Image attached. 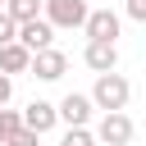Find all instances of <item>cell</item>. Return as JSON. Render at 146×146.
Wrapping results in <instances>:
<instances>
[{
	"label": "cell",
	"instance_id": "6da1fadb",
	"mask_svg": "<svg viewBox=\"0 0 146 146\" xmlns=\"http://www.w3.org/2000/svg\"><path fill=\"white\" fill-rule=\"evenodd\" d=\"M128 100H132V82L119 68L96 73V87H91V105L96 110H128Z\"/></svg>",
	"mask_w": 146,
	"mask_h": 146
},
{
	"label": "cell",
	"instance_id": "7a4b0ae2",
	"mask_svg": "<svg viewBox=\"0 0 146 146\" xmlns=\"http://www.w3.org/2000/svg\"><path fill=\"white\" fill-rule=\"evenodd\" d=\"M87 0H41V18L55 27V32H73V27H82V18H87Z\"/></svg>",
	"mask_w": 146,
	"mask_h": 146
},
{
	"label": "cell",
	"instance_id": "3957f363",
	"mask_svg": "<svg viewBox=\"0 0 146 146\" xmlns=\"http://www.w3.org/2000/svg\"><path fill=\"white\" fill-rule=\"evenodd\" d=\"M27 73L41 78V82H59V78L68 73V55L55 50V46H41V50H32V59H27Z\"/></svg>",
	"mask_w": 146,
	"mask_h": 146
},
{
	"label": "cell",
	"instance_id": "277c9868",
	"mask_svg": "<svg viewBox=\"0 0 146 146\" xmlns=\"http://www.w3.org/2000/svg\"><path fill=\"white\" fill-rule=\"evenodd\" d=\"M132 132H137V128H132V119H128L123 110H105V119L96 123V132H91V137H96V141H105V146H128V141H132Z\"/></svg>",
	"mask_w": 146,
	"mask_h": 146
},
{
	"label": "cell",
	"instance_id": "5b68a950",
	"mask_svg": "<svg viewBox=\"0 0 146 146\" xmlns=\"http://www.w3.org/2000/svg\"><path fill=\"white\" fill-rule=\"evenodd\" d=\"M91 96H82V91H68L59 105H55V119L59 123H68V128H87V119H91Z\"/></svg>",
	"mask_w": 146,
	"mask_h": 146
},
{
	"label": "cell",
	"instance_id": "8992f818",
	"mask_svg": "<svg viewBox=\"0 0 146 146\" xmlns=\"http://www.w3.org/2000/svg\"><path fill=\"white\" fill-rule=\"evenodd\" d=\"M82 32H87V41H114L119 36V14L114 9H87Z\"/></svg>",
	"mask_w": 146,
	"mask_h": 146
},
{
	"label": "cell",
	"instance_id": "52a82bcc",
	"mask_svg": "<svg viewBox=\"0 0 146 146\" xmlns=\"http://www.w3.org/2000/svg\"><path fill=\"white\" fill-rule=\"evenodd\" d=\"M14 41L18 46H27V50H41V46H55V27L36 14V18H27V23H18V32H14Z\"/></svg>",
	"mask_w": 146,
	"mask_h": 146
},
{
	"label": "cell",
	"instance_id": "ba28073f",
	"mask_svg": "<svg viewBox=\"0 0 146 146\" xmlns=\"http://www.w3.org/2000/svg\"><path fill=\"white\" fill-rule=\"evenodd\" d=\"M82 64H87L91 73H110V68H119V46H114V41H87Z\"/></svg>",
	"mask_w": 146,
	"mask_h": 146
},
{
	"label": "cell",
	"instance_id": "9c48e42d",
	"mask_svg": "<svg viewBox=\"0 0 146 146\" xmlns=\"http://www.w3.org/2000/svg\"><path fill=\"white\" fill-rule=\"evenodd\" d=\"M18 119H23V128H32V132H50V128L59 123L50 100H27V110H23Z\"/></svg>",
	"mask_w": 146,
	"mask_h": 146
},
{
	"label": "cell",
	"instance_id": "30bf717a",
	"mask_svg": "<svg viewBox=\"0 0 146 146\" xmlns=\"http://www.w3.org/2000/svg\"><path fill=\"white\" fill-rule=\"evenodd\" d=\"M27 59H32V50L27 46H18V41H5L0 46V73H27Z\"/></svg>",
	"mask_w": 146,
	"mask_h": 146
},
{
	"label": "cell",
	"instance_id": "8fae6325",
	"mask_svg": "<svg viewBox=\"0 0 146 146\" xmlns=\"http://www.w3.org/2000/svg\"><path fill=\"white\" fill-rule=\"evenodd\" d=\"M5 14H9L14 23H27V18L41 14V0H5Z\"/></svg>",
	"mask_w": 146,
	"mask_h": 146
},
{
	"label": "cell",
	"instance_id": "7c38bea8",
	"mask_svg": "<svg viewBox=\"0 0 146 146\" xmlns=\"http://www.w3.org/2000/svg\"><path fill=\"white\" fill-rule=\"evenodd\" d=\"M36 141H41V132H32V128H23V123L5 137V146H36Z\"/></svg>",
	"mask_w": 146,
	"mask_h": 146
},
{
	"label": "cell",
	"instance_id": "4fadbf2b",
	"mask_svg": "<svg viewBox=\"0 0 146 146\" xmlns=\"http://www.w3.org/2000/svg\"><path fill=\"white\" fill-rule=\"evenodd\" d=\"M59 146H96V137H91L87 128H64V137H59Z\"/></svg>",
	"mask_w": 146,
	"mask_h": 146
},
{
	"label": "cell",
	"instance_id": "5bb4252c",
	"mask_svg": "<svg viewBox=\"0 0 146 146\" xmlns=\"http://www.w3.org/2000/svg\"><path fill=\"white\" fill-rule=\"evenodd\" d=\"M18 123H23V119H18L14 110H5V105H0V146H5V137H9V132H14Z\"/></svg>",
	"mask_w": 146,
	"mask_h": 146
},
{
	"label": "cell",
	"instance_id": "9a60e30c",
	"mask_svg": "<svg viewBox=\"0 0 146 146\" xmlns=\"http://www.w3.org/2000/svg\"><path fill=\"white\" fill-rule=\"evenodd\" d=\"M123 14H128L132 23H146V0H128V5H123Z\"/></svg>",
	"mask_w": 146,
	"mask_h": 146
},
{
	"label": "cell",
	"instance_id": "2e32d148",
	"mask_svg": "<svg viewBox=\"0 0 146 146\" xmlns=\"http://www.w3.org/2000/svg\"><path fill=\"white\" fill-rule=\"evenodd\" d=\"M14 32H18V23H14V18L0 9V46H5V41H14Z\"/></svg>",
	"mask_w": 146,
	"mask_h": 146
},
{
	"label": "cell",
	"instance_id": "e0dca14e",
	"mask_svg": "<svg viewBox=\"0 0 146 146\" xmlns=\"http://www.w3.org/2000/svg\"><path fill=\"white\" fill-rule=\"evenodd\" d=\"M9 100H14V78L0 73V105H9Z\"/></svg>",
	"mask_w": 146,
	"mask_h": 146
}]
</instances>
